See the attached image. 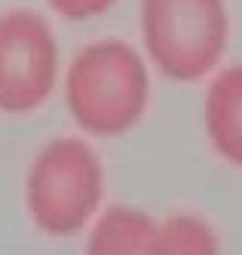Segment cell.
I'll return each mask as SVG.
<instances>
[{
    "label": "cell",
    "instance_id": "1",
    "mask_svg": "<svg viewBox=\"0 0 242 255\" xmlns=\"http://www.w3.org/2000/svg\"><path fill=\"white\" fill-rule=\"evenodd\" d=\"M151 102V74L126 40H95L74 56L65 80V105L80 129L123 135L141 123Z\"/></svg>",
    "mask_w": 242,
    "mask_h": 255
},
{
    "label": "cell",
    "instance_id": "5",
    "mask_svg": "<svg viewBox=\"0 0 242 255\" xmlns=\"http://www.w3.org/2000/svg\"><path fill=\"white\" fill-rule=\"evenodd\" d=\"M209 144L221 160L242 169V65H233L212 80L202 105Z\"/></svg>",
    "mask_w": 242,
    "mask_h": 255
},
{
    "label": "cell",
    "instance_id": "6",
    "mask_svg": "<svg viewBox=\"0 0 242 255\" xmlns=\"http://www.w3.org/2000/svg\"><path fill=\"white\" fill-rule=\"evenodd\" d=\"M92 255H162V218L132 206H110L89 234Z\"/></svg>",
    "mask_w": 242,
    "mask_h": 255
},
{
    "label": "cell",
    "instance_id": "2",
    "mask_svg": "<svg viewBox=\"0 0 242 255\" xmlns=\"http://www.w3.org/2000/svg\"><path fill=\"white\" fill-rule=\"evenodd\" d=\"M104 197V169L98 154L80 138H52L28 166L25 203L31 222L49 237L83 231Z\"/></svg>",
    "mask_w": 242,
    "mask_h": 255
},
{
    "label": "cell",
    "instance_id": "4",
    "mask_svg": "<svg viewBox=\"0 0 242 255\" xmlns=\"http://www.w3.org/2000/svg\"><path fill=\"white\" fill-rule=\"evenodd\" d=\"M59 43L52 28L31 9L0 15V111L31 114L55 89Z\"/></svg>",
    "mask_w": 242,
    "mask_h": 255
},
{
    "label": "cell",
    "instance_id": "3",
    "mask_svg": "<svg viewBox=\"0 0 242 255\" xmlns=\"http://www.w3.org/2000/svg\"><path fill=\"white\" fill-rule=\"evenodd\" d=\"M141 40L162 77L193 83L215 71L230 40L224 0H141Z\"/></svg>",
    "mask_w": 242,
    "mask_h": 255
},
{
    "label": "cell",
    "instance_id": "7",
    "mask_svg": "<svg viewBox=\"0 0 242 255\" xmlns=\"http://www.w3.org/2000/svg\"><path fill=\"white\" fill-rule=\"evenodd\" d=\"M117 0H49V6L68 22H86V19H98L104 15Z\"/></svg>",
    "mask_w": 242,
    "mask_h": 255
}]
</instances>
